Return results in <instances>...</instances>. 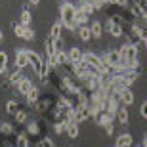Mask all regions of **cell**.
I'll use <instances>...</instances> for the list:
<instances>
[{"label": "cell", "mask_w": 147, "mask_h": 147, "mask_svg": "<svg viewBox=\"0 0 147 147\" xmlns=\"http://www.w3.org/2000/svg\"><path fill=\"white\" fill-rule=\"evenodd\" d=\"M57 4H59V19L63 23V29L76 33V23H75L76 6L69 0H57Z\"/></svg>", "instance_id": "cell-1"}, {"label": "cell", "mask_w": 147, "mask_h": 147, "mask_svg": "<svg viewBox=\"0 0 147 147\" xmlns=\"http://www.w3.org/2000/svg\"><path fill=\"white\" fill-rule=\"evenodd\" d=\"M119 54L122 57V61H140V44L126 40L119 48Z\"/></svg>", "instance_id": "cell-2"}, {"label": "cell", "mask_w": 147, "mask_h": 147, "mask_svg": "<svg viewBox=\"0 0 147 147\" xmlns=\"http://www.w3.org/2000/svg\"><path fill=\"white\" fill-rule=\"evenodd\" d=\"M29 65L33 67V73L42 78V67H44V59H42V54H38L34 50H29Z\"/></svg>", "instance_id": "cell-3"}, {"label": "cell", "mask_w": 147, "mask_h": 147, "mask_svg": "<svg viewBox=\"0 0 147 147\" xmlns=\"http://www.w3.org/2000/svg\"><path fill=\"white\" fill-rule=\"evenodd\" d=\"M11 31L16 34L17 38H21V40H29V42H33L34 40V31L31 27H23L21 23H11Z\"/></svg>", "instance_id": "cell-4"}, {"label": "cell", "mask_w": 147, "mask_h": 147, "mask_svg": "<svg viewBox=\"0 0 147 147\" xmlns=\"http://www.w3.org/2000/svg\"><path fill=\"white\" fill-rule=\"evenodd\" d=\"M25 67H29V50L27 48H17L16 57H13V69L23 71Z\"/></svg>", "instance_id": "cell-5"}, {"label": "cell", "mask_w": 147, "mask_h": 147, "mask_svg": "<svg viewBox=\"0 0 147 147\" xmlns=\"http://www.w3.org/2000/svg\"><path fill=\"white\" fill-rule=\"evenodd\" d=\"M103 33L111 34L113 38H120V36H124V27L119 25V23H115V21H111L109 17H107L103 21Z\"/></svg>", "instance_id": "cell-6"}, {"label": "cell", "mask_w": 147, "mask_h": 147, "mask_svg": "<svg viewBox=\"0 0 147 147\" xmlns=\"http://www.w3.org/2000/svg\"><path fill=\"white\" fill-rule=\"evenodd\" d=\"M59 84H61V88H63L69 96H76V94L82 90V86H78V84L73 80L71 76H61V78H59Z\"/></svg>", "instance_id": "cell-7"}, {"label": "cell", "mask_w": 147, "mask_h": 147, "mask_svg": "<svg viewBox=\"0 0 147 147\" xmlns=\"http://www.w3.org/2000/svg\"><path fill=\"white\" fill-rule=\"evenodd\" d=\"M54 105H55V98H54V96H50V94H46L44 98L40 96V99L36 101V105H34V107H36L38 113H46V111H50Z\"/></svg>", "instance_id": "cell-8"}, {"label": "cell", "mask_w": 147, "mask_h": 147, "mask_svg": "<svg viewBox=\"0 0 147 147\" xmlns=\"http://www.w3.org/2000/svg\"><path fill=\"white\" fill-rule=\"evenodd\" d=\"M67 55H69V65H78V63H82V55H84V52H82L80 48L73 46V48L67 50Z\"/></svg>", "instance_id": "cell-9"}, {"label": "cell", "mask_w": 147, "mask_h": 147, "mask_svg": "<svg viewBox=\"0 0 147 147\" xmlns=\"http://www.w3.org/2000/svg\"><path fill=\"white\" fill-rule=\"evenodd\" d=\"M88 27H90V33H92V38H94V40H99V38L103 36V21L94 19L92 23H88Z\"/></svg>", "instance_id": "cell-10"}, {"label": "cell", "mask_w": 147, "mask_h": 147, "mask_svg": "<svg viewBox=\"0 0 147 147\" xmlns=\"http://www.w3.org/2000/svg\"><path fill=\"white\" fill-rule=\"evenodd\" d=\"M34 84H33V80L31 78H27V76H23L21 80L16 84V90H17V94H21V96H27L29 92H31V88H33Z\"/></svg>", "instance_id": "cell-11"}, {"label": "cell", "mask_w": 147, "mask_h": 147, "mask_svg": "<svg viewBox=\"0 0 147 147\" xmlns=\"http://www.w3.org/2000/svg\"><path fill=\"white\" fill-rule=\"evenodd\" d=\"M134 99H136V96L132 92V88H126V90H122V92L119 94V101H120V105H124V107H130V105L134 103Z\"/></svg>", "instance_id": "cell-12"}, {"label": "cell", "mask_w": 147, "mask_h": 147, "mask_svg": "<svg viewBox=\"0 0 147 147\" xmlns=\"http://www.w3.org/2000/svg\"><path fill=\"white\" fill-rule=\"evenodd\" d=\"M115 120H117L120 126H126V124H128V122H130V113H128V107L120 105L119 111H117V115H115Z\"/></svg>", "instance_id": "cell-13"}, {"label": "cell", "mask_w": 147, "mask_h": 147, "mask_svg": "<svg viewBox=\"0 0 147 147\" xmlns=\"http://www.w3.org/2000/svg\"><path fill=\"white\" fill-rule=\"evenodd\" d=\"M119 107H120V101H119V98L117 96H109L107 98V101H105V109L103 111H107L109 115H117V111H119Z\"/></svg>", "instance_id": "cell-14"}, {"label": "cell", "mask_w": 147, "mask_h": 147, "mask_svg": "<svg viewBox=\"0 0 147 147\" xmlns=\"http://www.w3.org/2000/svg\"><path fill=\"white\" fill-rule=\"evenodd\" d=\"M48 34L54 38V40H59V38H63V23H61V19L54 21V25H52V29H50Z\"/></svg>", "instance_id": "cell-15"}, {"label": "cell", "mask_w": 147, "mask_h": 147, "mask_svg": "<svg viewBox=\"0 0 147 147\" xmlns=\"http://www.w3.org/2000/svg\"><path fill=\"white\" fill-rule=\"evenodd\" d=\"M94 122H96L98 126H101V128H103L105 124H109V122H115V117H113V115H109L107 111H101V113H99L98 117L94 119Z\"/></svg>", "instance_id": "cell-16"}, {"label": "cell", "mask_w": 147, "mask_h": 147, "mask_svg": "<svg viewBox=\"0 0 147 147\" xmlns=\"http://www.w3.org/2000/svg\"><path fill=\"white\" fill-rule=\"evenodd\" d=\"M38 99H40V88H38V86H33V88H31V92L25 96V101H27V105L31 107V105H36Z\"/></svg>", "instance_id": "cell-17"}, {"label": "cell", "mask_w": 147, "mask_h": 147, "mask_svg": "<svg viewBox=\"0 0 147 147\" xmlns=\"http://www.w3.org/2000/svg\"><path fill=\"white\" fill-rule=\"evenodd\" d=\"M132 143H134V138H132V134L124 132V134H120V136L117 138V143H115V147H132Z\"/></svg>", "instance_id": "cell-18"}, {"label": "cell", "mask_w": 147, "mask_h": 147, "mask_svg": "<svg viewBox=\"0 0 147 147\" xmlns=\"http://www.w3.org/2000/svg\"><path fill=\"white\" fill-rule=\"evenodd\" d=\"M19 23H21L23 27H31V23H33V13H31V10H29V4L21 10V16H19Z\"/></svg>", "instance_id": "cell-19"}, {"label": "cell", "mask_w": 147, "mask_h": 147, "mask_svg": "<svg viewBox=\"0 0 147 147\" xmlns=\"http://www.w3.org/2000/svg\"><path fill=\"white\" fill-rule=\"evenodd\" d=\"M21 78H23V71L13 69V71L10 73V76H8V82H4V90H8V88H10V84H17Z\"/></svg>", "instance_id": "cell-20"}, {"label": "cell", "mask_w": 147, "mask_h": 147, "mask_svg": "<svg viewBox=\"0 0 147 147\" xmlns=\"http://www.w3.org/2000/svg\"><path fill=\"white\" fill-rule=\"evenodd\" d=\"M67 120V119H65ZM65 134L69 138H71V140H76V138L80 136V130H78V124H76V122H69V120H67V128H65Z\"/></svg>", "instance_id": "cell-21"}, {"label": "cell", "mask_w": 147, "mask_h": 147, "mask_svg": "<svg viewBox=\"0 0 147 147\" xmlns=\"http://www.w3.org/2000/svg\"><path fill=\"white\" fill-rule=\"evenodd\" d=\"M76 34L80 38L82 42H92V33H90V27L84 25V27H78L76 29Z\"/></svg>", "instance_id": "cell-22"}, {"label": "cell", "mask_w": 147, "mask_h": 147, "mask_svg": "<svg viewBox=\"0 0 147 147\" xmlns=\"http://www.w3.org/2000/svg\"><path fill=\"white\" fill-rule=\"evenodd\" d=\"M75 23L78 25V27H84V25H88V23H90V16H88V13H84L82 10H78V8H76Z\"/></svg>", "instance_id": "cell-23"}, {"label": "cell", "mask_w": 147, "mask_h": 147, "mask_svg": "<svg viewBox=\"0 0 147 147\" xmlns=\"http://www.w3.org/2000/svg\"><path fill=\"white\" fill-rule=\"evenodd\" d=\"M44 50H46V54H44V55H55V52H57V50H55L54 38L50 36V34L44 38Z\"/></svg>", "instance_id": "cell-24"}, {"label": "cell", "mask_w": 147, "mask_h": 147, "mask_svg": "<svg viewBox=\"0 0 147 147\" xmlns=\"http://www.w3.org/2000/svg\"><path fill=\"white\" fill-rule=\"evenodd\" d=\"M27 136H31V138H34V136H38L40 134V122L38 120H31V122H27Z\"/></svg>", "instance_id": "cell-25"}, {"label": "cell", "mask_w": 147, "mask_h": 147, "mask_svg": "<svg viewBox=\"0 0 147 147\" xmlns=\"http://www.w3.org/2000/svg\"><path fill=\"white\" fill-rule=\"evenodd\" d=\"M17 111H19V101H16V99H8V101H6V113L10 115V117H13Z\"/></svg>", "instance_id": "cell-26"}, {"label": "cell", "mask_w": 147, "mask_h": 147, "mask_svg": "<svg viewBox=\"0 0 147 147\" xmlns=\"http://www.w3.org/2000/svg\"><path fill=\"white\" fill-rule=\"evenodd\" d=\"M8 65H10V59H8V54L4 50H0V75L8 73Z\"/></svg>", "instance_id": "cell-27"}, {"label": "cell", "mask_w": 147, "mask_h": 147, "mask_svg": "<svg viewBox=\"0 0 147 147\" xmlns=\"http://www.w3.org/2000/svg\"><path fill=\"white\" fill-rule=\"evenodd\" d=\"M16 147H29V136L27 132H19L16 136Z\"/></svg>", "instance_id": "cell-28"}, {"label": "cell", "mask_w": 147, "mask_h": 147, "mask_svg": "<svg viewBox=\"0 0 147 147\" xmlns=\"http://www.w3.org/2000/svg\"><path fill=\"white\" fill-rule=\"evenodd\" d=\"M55 59H57V67L67 65V63H69V55H67L65 50H57V52H55Z\"/></svg>", "instance_id": "cell-29"}, {"label": "cell", "mask_w": 147, "mask_h": 147, "mask_svg": "<svg viewBox=\"0 0 147 147\" xmlns=\"http://www.w3.org/2000/svg\"><path fill=\"white\" fill-rule=\"evenodd\" d=\"M11 134H13V124L11 122H0V136L10 138Z\"/></svg>", "instance_id": "cell-30"}, {"label": "cell", "mask_w": 147, "mask_h": 147, "mask_svg": "<svg viewBox=\"0 0 147 147\" xmlns=\"http://www.w3.org/2000/svg\"><path fill=\"white\" fill-rule=\"evenodd\" d=\"M65 128H67V120H57V122H54V132L57 136H61V134L65 132Z\"/></svg>", "instance_id": "cell-31"}, {"label": "cell", "mask_w": 147, "mask_h": 147, "mask_svg": "<svg viewBox=\"0 0 147 147\" xmlns=\"http://www.w3.org/2000/svg\"><path fill=\"white\" fill-rule=\"evenodd\" d=\"M13 117H16V122H17V124H25V122H27V117H29V115H27V111L19 109L16 115H13Z\"/></svg>", "instance_id": "cell-32"}, {"label": "cell", "mask_w": 147, "mask_h": 147, "mask_svg": "<svg viewBox=\"0 0 147 147\" xmlns=\"http://www.w3.org/2000/svg\"><path fill=\"white\" fill-rule=\"evenodd\" d=\"M36 147H55V143H54V140H52V138H42V140H40V142L36 143Z\"/></svg>", "instance_id": "cell-33"}, {"label": "cell", "mask_w": 147, "mask_h": 147, "mask_svg": "<svg viewBox=\"0 0 147 147\" xmlns=\"http://www.w3.org/2000/svg\"><path fill=\"white\" fill-rule=\"evenodd\" d=\"M103 130H105V136H107V138L113 136V134H115V122H109V124H105V126H103Z\"/></svg>", "instance_id": "cell-34"}, {"label": "cell", "mask_w": 147, "mask_h": 147, "mask_svg": "<svg viewBox=\"0 0 147 147\" xmlns=\"http://www.w3.org/2000/svg\"><path fill=\"white\" fill-rule=\"evenodd\" d=\"M140 117L147 120V99H145V101H143L142 105H140Z\"/></svg>", "instance_id": "cell-35"}, {"label": "cell", "mask_w": 147, "mask_h": 147, "mask_svg": "<svg viewBox=\"0 0 147 147\" xmlns=\"http://www.w3.org/2000/svg\"><path fill=\"white\" fill-rule=\"evenodd\" d=\"M40 4V0H29V6H38Z\"/></svg>", "instance_id": "cell-36"}, {"label": "cell", "mask_w": 147, "mask_h": 147, "mask_svg": "<svg viewBox=\"0 0 147 147\" xmlns=\"http://www.w3.org/2000/svg\"><path fill=\"white\" fill-rule=\"evenodd\" d=\"M142 147H147V134L143 136V142H142Z\"/></svg>", "instance_id": "cell-37"}, {"label": "cell", "mask_w": 147, "mask_h": 147, "mask_svg": "<svg viewBox=\"0 0 147 147\" xmlns=\"http://www.w3.org/2000/svg\"><path fill=\"white\" fill-rule=\"evenodd\" d=\"M0 42H4V31L0 29Z\"/></svg>", "instance_id": "cell-38"}, {"label": "cell", "mask_w": 147, "mask_h": 147, "mask_svg": "<svg viewBox=\"0 0 147 147\" xmlns=\"http://www.w3.org/2000/svg\"><path fill=\"white\" fill-rule=\"evenodd\" d=\"M143 44H145V50H147V29H145V38H143Z\"/></svg>", "instance_id": "cell-39"}, {"label": "cell", "mask_w": 147, "mask_h": 147, "mask_svg": "<svg viewBox=\"0 0 147 147\" xmlns=\"http://www.w3.org/2000/svg\"><path fill=\"white\" fill-rule=\"evenodd\" d=\"M145 8H147V0H145Z\"/></svg>", "instance_id": "cell-40"}, {"label": "cell", "mask_w": 147, "mask_h": 147, "mask_svg": "<svg viewBox=\"0 0 147 147\" xmlns=\"http://www.w3.org/2000/svg\"><path fill=\"white\" fill-rule=\"evenodd\" d=\"M138 147H142V145H138Z\"/></svg>", "instance_id": "cell-41"}]
</instances>
